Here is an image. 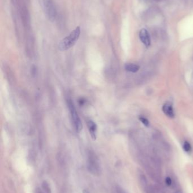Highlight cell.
<instances>
[{"label": "cell", "instance_id": "obj_1", "mask_svg": "<svg viewBox=\"0 0 193 193\" xmlns=\"http://www.w3.org/2000/svg\"><path fill=\"white\" fill-rule=\"evenodd\" d=\"M81 34V28L77 27L69 36L62 39L58 44V48L61 51H65L73 47L77 41Z\"/></svg>", "mask_w": 193, "mask_h": 193}, {"label": "cell", "instance_id": "obj_13", "mask_svg": "<svg viewBox=\"0 0 193 193\" xmlns=\"http://www.w3.org/2000/svg\"><path fill=\"white\" fill-rule=\"evenodd\" d=\"M79 102L81 103V105H83V104L85 103V100H83L82 99L81 100H79Z\"/></svg>", "mask_w": 193, "mask_h": 193}, {"label": "cell", "instance_id": "obj_11", "mask_svg": "<svg viewBox=\"0 0 193 193\" xmlns=\"http://www.w3.org/2000/svg\"><path fill=\"white\" fill-rule=\"evenodd\" d=\"M43 186L44 190H46V193H49V186L47 184L46 182L44 181L43 182Z\"/></svg>", "mask_w": 193, "mask_h": 193}, {"label": "cell", "instance_id": "obj_3", "mask_svg": "<svg viewBox=\"0 0 193 193\" xmlns=\"http://www.w3.org/2000/svg\"><path fill=\"white\" fill-rule=\"evenodd\" d=\"M68 107L69 108L71 119L73 123L74 127L75 128L76 132L78 133H79L82 129V127H83L82 123L78 115V113L76 111V109L75 108L73 103L71 100H69L68 101Z\"/></svg>", "mask_w": 193, "mask_h": 193}, {"label": "cell", "instance_id": "obj_7", "mask_svg": "<svg viewBox=\"0 0 193 193\" xmlns=\"http://www.w3.org/2000/svg\"><path fill=\"white\" fill-rule=\"evenodd\" d=\"M87 126L89 128V132L92 139L93 140H95L96 139V124L92 120H89L87 121Z\"/></svg>", "mask_w": 193, "mask_h": 193}, {"label": "cell", "instance_id": "obj_5", "mask_svg": "<svg viewBox=\"0 0 193 193\" xmlns=\"http://www.w3.org/2000/svg\"><path fill=\"white\" fill-rule=\"evenodd\" d=\"M139 39L146 47H148L150 45V36L147 30L143 28L140 31Z\"/></svg>", "mask_w": 193, "mask_h": 193}, {"label": "cell", "instance_id": "obj_6", "mask_svg": "<svg viewBox=\"0 0 193 193\" xmlns=\"http://www.w3.org/2000/svg\"><path fill=\"white\" fill-rule=\"evenodd\" d=\"M162 111L166 116L170 118H174V112L173 107L172 104L169 102H166L162 106Z\"/></svg>", "mask_w": 193, "mask_h": 193}, {"label": "cell", "instance_id": "obj_12", "mask_svg": "<svg viewBox=\"0 0 193 193\" xmlns=\"http://www.w3.org/2000/svg\"><path fill=\"white\" fill-rule=\"evenodd\" d=\"M166 185L168 186L171 185L172 183V181L171 178L169 177H167L166 178Z\"/></svg>", "mask_w": 193, "mask_h": 193}, {"label": "cell", "instance_id": "obj_8", "mask_svg": "<svg viewBox=\"0 0 193 193\" xmlns=\"http://www.w3.org/2000/svg\"><path fill=\"white\" fill-rule=\"evenodd\" d=\"M125 68L129 72L135 73L138 71V70H139V66L133 63H128L125 65Z\"/></svg>", "mask_w": 193, "mask_h": 193}, {"label": "cell", "instance_id": "obj_2", "mask_svg": "<svg viewBox=\"0 0 193 193\" xmlns=\"http://www.w3.org/2000/svg\"><path fill=\"white\" fill-rule=\"evenodd\" d=\"M39 1L47 18L52 22H54L57 16V12L53 1L39 0Z\"/></svg>", "mask_w": 193, "mask_h": 193}, {"label": "cell", "instance_id": "obj_10", "mask_svg": "<svg viewBox=\"0 0 193 193\" xmlns=\"http://www.w3.org/2000/svg\"><path fill=\"white\" fill-rule=\"evenodd\" d=\"M139 120H140V121L146 127H148L149 126V121L148 120H147L146 118H144V117H140L139 118Z\"/></svg>", "mask_w": 193, "mask_h": 193}, {"label": "cell", "instance_id": "obj_4", "mask_svg": "<svg viewBox=\"0 0 193 193\" xmlns=\"http://www.w3.org/2000/svg\"><path fill=\"white\" fill-rule=\"evenodd\" d=\"M88 170L94 175H99L100 174L101 170L96 159L93 156H90L88 162Z\"/></svg>", "mask_w": 193, "mask_h": 193}, {"label": "cell", "instance_id": "obj_9", "mask_svg": "<svg viewBox=\"0 0 193 193\" xmlns=\"http://www.w3.org/2000/svg\"><path fill=\"white\" fill-rule=\"evenodd\" d=\"M183 149L187 153H189L191 150V145L190 144L189 142L185 141V142L184 143V145H183Z\"/></svg>", "mask_w": 193, "mask_h": 193}]
</instances>
